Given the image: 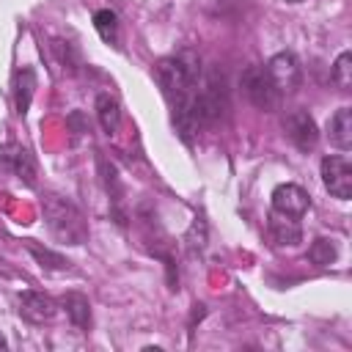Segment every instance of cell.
Segmentation results:
<instances>
[{"label": "cell", "instance_id": "6da1fadb", "mask_svg": "<svg viewBox=\"0 0 352 352\" xmlns=\"http://www.w3.org/2000/svg\"><path fill=\"white\" fill-rule=\"evenodd\" d=\"M198 72H201L198 69V58L192 52L168 55V58L157 60L154 77H157L165 99L170 102V107L195 99V94H198Z\"/></svg>", "mask_w": 352, "mask_h": 352}, {"label": "cell", "instance_id": "7a4b0ae2", "mask_svg": "<svg viewBox=\"0 0 352 352\" xmlns=\"http://www.w3.org/2000/svg\"><path fill=\"white\" fill-rule=\"evenodd\" d=\"M41 212H44V220H47L50 231L60 242H66V245H82L88 239L85 217H82V212L72 201H66L60 195H44Z\"/></svg>", "mask_w": 352, "mask_h": 352}, {"label": "cell", "instance_id": "3957f363", "mask_svg": "<svg viewBox=\"0 0 352 352\" xmlns=\"http://www.w3.org/2000/svg\"><path fill=\"white\" fill-rule=\"evenodd\" d=\"M195 110H198V121L201 126L214 124L226 116L228 110V88H226V77L220 72H209L204 88L195 94Z\"/></svg>", "mask_w": 352, "mask_h": 352}, {"label": "cell", "instance_id": "277c9868", "mask_svg": "<svg viewBox=\"0 0 352 352\" xmlns=\"http://www.w3.org/2000/svg\"><path fill=\"white\" fill-rule=\"evenodd\" d=\"M239 85L245 91V96L258 107V110H275L280 104V91L278 85L272 82L270 72L264 66H248L239 77Z\"/></svg>", "mask_w": 352, "mask_h": 352}, {"label": "cell", "instance_id": "5b68a950", "mask_svg": "<svg viewBox=\"0 0 352 352\" xmlns=\"http://www.w3.org/2000/svg\"><path fill=\"white\" fill-rule=\"evenodd\" d=\"M283 135L300 148V151H314L319 143V126L314 121V116L302 107H294L283 116Z\"/></svg>", "mask_w": 352, "mask_h": 352}, {"label": "cell", "instance_id": "8992f818", "mask_svg": "<svg viewBox=\"0 0 352 352\" xmlns=\"http://www.w3.org/2000/svg\"><path fill=\"white\" fill-rule=\"evenodd\" d=\"M319 170H322V184L327 187V192L333 198H341V201L352 198V165L346 157L330 154L322 160Z\"/></svg>", "mask_w": 352, "mask_h": 352}, {"label": "cell", "instance_id": "52a82bcc", "mask_svg": "<svg viewBox=\"0 0 352 352\" xmlns=\"http://www.w3.org/2000/svg\"><path fill=\"white\" fill-rule=\"evenodd\" d=\"M264 69L270 72V77H272V82L278 85L280 94H292V91L300 88L302 74H300V63H297V58H294L292 52H278V55H272Z\"/></svg>", "mask_w": 352, "mask_h": 352}, {"label": "cell", "instance_id": "ba28073f", "mask_svg": "<svg viewBox=\"0 0 352 352\" xmlns=\"http://www.w3.org/2000/svg\"><path fill=\"white\" fill-rule=\"evenodd\" d=\"M311 206L308 192L300 184H278L272 190V212L289 214V217H302Z\"/></svg>", "mask_w": 352, "mask_h": 352}, {"label": "cell", "instance_id": "9c48e42d", "mask_svg": "<svg viewBox=\"0 0 352 352\" xmlns=\"http://www.w3.org/2000/svg\"><path fill=\"white\" fill-rule=\"evenodd\" d=\"M16 305H19V308H16L19 316H22L25 322H33V324L50 322V319L55 316V311H58L55 300H52L50 294H44V292H22L19 300H16Z\"/></svg>", "mask_w": 352, "mask_h": 352}, {"label": "cell", "instance_id": "30bf717a", "mask_svg": "<svg viewBox=\"0 0 352 352\" xmlns=\"http://www.w3.org/2000/svg\"><path fill=\"white\" fill-rule=\"evenodd\" d=\"M270 236H272V242L280 245V248H294V245L302 242V228H300L297 217L272 212V214H270Z\"/></svg>", "mask_w": 352, "mask_h": 352}, {"label": "cell", "instance_id": "8fae6325", "mask_svg": "<svg viewBox=\"0 0 352 352\" xmlns=\"http://www.w3.org/2000/svg\"><path fill=\"white\" fill-rule=\"evenodd\" d=\"M327 138L336 148H352V107H338L327 121Z\"/></svg>", "mask_w": 352, "mask_h": 352}, {"label": "cell", "instance_id": "7c38bea8", "mask_svg": "<svg viewBox=\"0 0 352 352\" xmlns=\"http://www.w3.org/2000/svg\"><path fill=\"white\" fill-rule=\"evenodd\" d=\"M33 91H36V72L30 66H22L16 69L14 74V107H16V116H28V107L33 102Z\"/></svg>", "mask_w": 352, "mask_h": 352}, {"label": "cell", "instance_id": "4fadbf2b", "mask_svg": "<svg viewBox=\"0 0 352 352\" xmlns=\"http://www.w3.org/2000/svg\"><path fill=\"white\" fill-rule=\"evenodd\" d=\"M60 305H63L69 322H72L77 330H85V327L91 324V302H88L85 294H80V292H69V294L60 297Z\"/></svg>", "mask_w": 352, "mask_h": 352}, {"label": "cell", "instance_id": "5bb4252c", "mask_svg": "<svg viewBox=\"0 0 352 352\" xmlns=\"http://www.w3.org/2000/svg\"><path fill=\"white\" fill-rule=\"evenodd\" d=\"M96 118L102 124V129L107 135H116L121 126V107L110 94H99L96 96Z\"/></svg>", "mask_w": 352, "mask_h": 352}, {"label": "cell", "instance_id": "9a60e30c", "mask_svg": "<svg viewBox=\"0 0 352 352\" xmlns=\"http://www.w3.org/2000/svg\"><path fill=\"white\" fill-rule=\"evenodd\" d=\"M6 160L14 165V173L28 184L36 187V160L28 148H14V154H6Z\"/></svg>", "mask_w": 352, "mask_h": 352}, {"label": "cell", "instance_id": "2e32d148", "mask_svg": "<svg viewBox=\"0 0 352 352\" xmlns=\"http://www.w3.org/2000/svg\"><path fill=\"white\" fill-rule=\"evenodd\" d=\"M25 245H28V250L33 253V258H36L44 270H69V267H72V261H69L66 256H60V253H55V250H50V248H41L36 239H28Z\"/></svg>", "mask_w": 352, "mask_h": 352}, {"label": "cell", "instance_id": "e0dca14e", "mask_svg": "<svg viewBox=\"0 0 352 352\" xmlns=\"http://www.w3.org/2000/svg\"><path fill=\"white\" fill-rule=\"evenodd\" d=\"M336 258H338V248H336L333 239L319 236V239L311 242V248H308V261H311V264H316V267H330Z\"/></svg>", "mask_w": 352, "mask_h": 352}, {"label": "cell", "instance_id": "ac0fdd59", "mask_svg": "<svg viewBox=\"0 0 352 352\" xmlns=\"http://www.w3.org/2000/svg\"><path fill=\"white\" fill-rule=\"evenodd\" d=\"M94 28H96V33H99L102 41H107V44H116L118 41V16H116V11L99 8L94 14Z\"/></svg>", "mask_w": 352, "mask_h": 352}, {"label": "cell", "instance_id": "d6986e66", "mask_svg": "<svg viewBox=\"0 0 352 352\" xmlns=\"http://www.w3.org/2000/svg\"><path fill=\"white\" fill-rule=\"evenodd\" d=\"M333 82H336L341 91H349V85H352V55H349V52H341V55L336 58Z\"/></svg>", "mask_w": 352, "mask_h": 352}, {"label": "cell", "instance_id": "ffe728a7", "mask_svg": "<svg viewBox=\"0 0 352 352\" xmlns=\"http://www.w3.org/2000/svg\"><path fill=\"white\" fill-rule=\"evenodd\" d=\"M187 248L195 253V250H204V245H206V223H204V217H195V223L190 226V231H187Z\"/></svg>", "mask_w": 352, "mask_h": 352}, {"label": "cell", "instance_id": "44dd1931", "mask_svg": "<svg viewBox=\"0 0 352 352\" xmlns=\"http://www.w3.org/2000/svg\"><path fill=\"white\" fill-rule=\"evenodd\" d=\"M69 124H74V126H77L80 132H85V129H88V126L82 124V118H80V113H72V116H69Z\"/></svg>", "mask_w": 352, "mask_h": 352}, {"label": "cell", "instance_id": "7402d4cb", "mask_svg": "<svg viewBox=\"0 0 352 352\" xmlns=\"http://www.w3.org/2000/svg\"><path fill=\"white\" fill-rule=\"evenodd\" d=\"M6 346H8V341H6V336L0 333V349H6Z\"/></svg>", "mask_w": 352, "mask_h": 352}, {"label": "cell", "instance_id": "603a6c76", "mask_svg": "<svg viewBox=\"0 0 352 352\" xmlns=\"http://www.w3.org/2000/svg\"><path fill=\"white\" fill-rule=\"evenodd\" d=\"M286 3H302V0H286Z\"/></svg>", "mask_w": 352, "mask_h": 352}]
</instances>
